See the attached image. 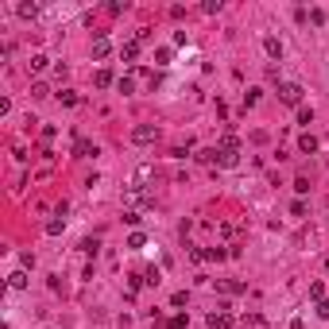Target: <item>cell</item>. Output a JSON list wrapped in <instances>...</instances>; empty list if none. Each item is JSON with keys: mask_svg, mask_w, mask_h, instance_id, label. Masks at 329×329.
Segmentation results:
<instances>
[{"mask_svg": "<svg viewBox=\"0 0 329 329\" xmlns=\"http://www.w3.org/2000/svg\"><path fill=\"white\" fill-rule=\"evenodd\" d=\"M140 46H144L140 39H132V43H124V50H120V54H124V62H132L136 54H140Z\"/></svg>", "mask_w": 329, "mask_h": 329, "instance_id": "9c48e42d", "label": "cell"}, {"mask_svg": "<svg viewBox=\"0 0 329 329\" xmlns=\"http://www.w3.org/2000/svg\"><path fill=\"white\" fill-rule=\"evenodd\" d=\"M12 286H16V290H24V286H28V275H24V271H16V275H12Z\"/></svg>", "mask_w": 329, "mask_h": 329, "instance_id": "44dd1931", "label": "cell"}, {"mask_svg": "<svg viewBox=\"0 0 329 329\" xmlns=\"http://www.w3.org/2000/svg\"><path fill=\"white\" fill-rule=\"evenodd\" d=\"M62 228H66V206L58 210V217H54V221H46V232H50V236H58Z\"/></svg>", "mask_w": 329, "mask_h": 329, "instance_id": "5b68a950", "label": "cell"}, {"mask_svg": "<svg viewBox=\"0 0 329 329\" xmlns=\"http://www.w3.org/2000/svg\"><path fill=\"white\" fill-rule=\"evenodd\" d=\"M318 318H322V322H329V302H318Z\"/></svg>", "mask_w": 329, "mask_h": 329, "instance_id": "cb8c5ba5", "label": "cell"}, {"mask_svg": "<svg viewBox=\"0 0 329 329\" xmlns=\"http://www.w3.org/2000/svg\"><path fill=\"white\" fill-rule=\"evenodd\" d=\"M97 86H101V90H105V86H112V74H108V70H101V74H97Z\"/></svg>", "mask_w": 329, "mask_h": 329, "instance_id": "7402d4cb", "label": "cell"}, {"mask_svg": "<svg viewBox=\"0 0 329 329\" xmlns=\"http://www.w3.org/2000/svg\"><path fill=\"white\" fill-rule=\"evenodd\" d=\"M202 256H206V260H224V256H228V252H224V248H206V252H202Z\"/></svg>", "mask_w": 329, "mask_h": 329, "instance_id": "ffe728a7", "label": "cell"}, {"mask_svg": "<svg viewBox=\"0 0 329 329\" xmlns=\"http://www.w3.org/2000/svg\"><path fill=\"white\" fill-rule=\"evenodd\" d=\"M298 124H314V108L302 105V108H298Z\"/></svg>", "mask_w": 329, "mask_h": 329, "instance_id": "ac0fdd59", "label": "cell"}, {"mask_svg": "<svg viewBox=\"0 0 329 329\" xmlns=\"http://www.w3.org/2000/svg\"><path fill=\"white\" fill-rule=\"evenodd\" d=\"M240 163V140L236 136H224L217 144V166H236Z\"/></svg>", "mask_w": 329, "mask_h": 329, "instance_id": "6da1fadb", "label": "cell"}, {"mask_svg": "<svg viewBox=\"0 0 329 329\" xmlns=\"http://www.w3.org/2000/svg\"><path fill=\"white\" fill-rule=\"evenodd\" d=\"M166 329H186V314H174V318H166Z\"/></svg>", "mask_w": 329, "mask_h": 329, "instance_id": "9a60e30c", "label": "cell"}, {"mask_svg": "<svg viewBox=\"0 0 329 329\" xmlns=\"http://www.w3.org/2000/svg\"><path fill=\"white\" fill-rule=\"evenodd\" d=\"M31 97H35V101H46V97H50V90H46V86H31Z\"/></svg>", "mask_w": 329, "mask_h": 329, "instance_id": "2e32d148", "label": "cell"}, {"mask_svg": "<svg viewBox=\"0 0 329 329\" xmlns=\"http://www.w3.org/2000/svg\"><path fill=\"white\" fill-rule=\"evenodd\" d=\"M264 46H268V54H271V58H283V43H279L275 35H268V39H264Z\"/></svg>", "mask_w": 329, "mask_h": 329, "instance_id": "52a82bcc", "label": "cell"}, {"mask_svg": "<svg viewBox=\"0 0 329 329\" xmlns=\"http://www.w3.org/2000/svg\"><path fill=\"white\" fill-rule=\"evenodd\" d=\"M144 244H148V236H144V232H132V236H128V248H144Z\"/></svg>", "mask_w": 329, "mask_h": 329, "instance_id": "d6986e66", "label": "cell"}, {"mask_svg": "<svg viewBox=\"0 0 329 329\" xmlns=\"http://www.w3.org/2000/svg\"><path fill=\"white\" fill-rule=\"evenodd\" d=\"M298 148L306 151V155H314V151H318V140H314V136H310V132H306V136H302V140H298Z\"/></svg>", "mask_w": 329, "mask_h": 329, "instance_id": "8fae6325", "label": "cell"}, {"mask_svg": "<svg viewBox=\"0 0 329 329\" xmlns=\"http://www.w3.org/2000/svg\"><path fill=\"white\" fill-rule=\"evenodd\" d=\"M46 62H50L46 54H31V62H28V66H31V74H43V70H46Z\"/></svg>", "mask_w": 329, "mask_h": 329, "instance_id": "ba28073f", "label": "cell"}, {"mask_svg": "<svg viewBox=\"0 0 329 329\" xmlns=\"http://www.w3.org/2000/svg\"><path fill=\"white\" fill-rule=\"evenodd\" d=\"M108 50H112V43H108L105 35H101V39L93 43V58H108Z\"/></svg>", "mask_w": 329, "mask_h": 329, "instance_id": "8992f818", "label": "cell"}, {"mask_svg": "<svg viewBox=\"0 0 329 329\" xmlns=\"http://www.w3.org/2000/svg\"><path fill=\"white\" fill-rule=\"evenodd\" d=\"M78 155H82V159H90V155H97V148H93L90 140H78Z\"/></svg>", "mask_w": 329, "mask_h": 329, "instance_id": "7c38bea8", "label": "cell"}, {"mask_svg": "<svg viewBox=\"0 0 329 329\" xmlns=\"http://www.w3.org/2000/svg\"><path fill=\"white\" fill-rule=\"evenodd\" d=\"M252 105H260V90H248V93H244V108H252Z\"/></svg>", "mask_w": 329, "mask_h": 329, "instance_id": "e0dca14e", "label": "cell"}, {"mask_svg": "<svg viewBox=\"0 0 329 329\" xmlns=\"http://www.w3.org/2000/svg\"><path fill=\"white\" fill-rule=\"evenodd\" d=\"M198 163L213 166V163H217V148H206V151H198Z\"/></svg>", "mask_w": 329, "mask_h": 329, "instance_id": "30bf717a", "label": "cell"}, {"mask_svg": "<svg viewBox=\"0 0 329 329\" xmlns=\"http://www.w3.org/2000/svg\"><path fill=\"white\" fill-rule=\"evenodd\" d=\"M302 86L298 82H279V101H283V105H298L302 108Z\"/></svg>", "mask_w": 329, "mask_h": 329, "instance_id": "7a4b0ae2", "label": "cell"}, {"mask_svg": "<svg viewBox=\"0 0 329 329\" xmlns=\"http://www.w3.org/2000/svg\"><path fill=\"white\" fill-rule=\"evenodd\" d=\"M16 12L24 16V20H35V16H39V8H35V4H20V8H16Z\"/></svg>", "mask_w": 329, "mask_h": 329, "instance_id": "4fadbf2b", "label": "cell"}, {"mask_svg": "<svg viewBox=\"0 0 329 329\" xmlns=\"http://www.w3.org/2000/svg\"><path fill=\"white\" fill-rule=\"evenodd\" d=\"M132 140L136 144H155V140H159V128H155V124H140V128H132Z\"/></svg>", "mask_w": 329, "mask_h": 329, "instance_id": "3957f363", "label": "cell"}, {"mask_svg": "<svg viewBox=\"0 0 329 329\" xmlns=\"http://www.w3.org/2000/svg\"><path fill=\"white\" fill-rule=\"evenodd\" d=\"M310 298H314V302H326V286H322V283H310Z\"/></svg>", "mask_w": 329, "mask_h": 329, "instance_id": "5bb4252c", "label": "cell"}, {"mask_svg": "<svg viewBox=\"0 0 329 329\" xmlns=\"http://www.w3.org/2000/svg\"><path fill=\"white\" fill-rule=\"evenodd\" d=\"M221 290H224V294H240L244 286H240V283H221Z\"/></svg>", "mask_w": 329, "mask_h": 329, "instance_id": "603a6c76", "label": "cell"}, {"mask_svg": "<svg viewBox=\"0 0 329 329\" xmlns=\"http://www.w3.org/2000/svg\"><path fill=\"white\" fill-rule=\"evenodd\" d=\"M210 329H232V318L224 310H217V314H210Z\"/></svg>", "mask_w": 329, "mask_h": 329, "instance_id": "277c9868", "label": "cell"}]
</instances>
